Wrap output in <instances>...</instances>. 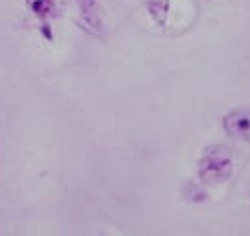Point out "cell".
Listing matches in <instances>:
<instances>
[{
  "label": "cell",
  "mask_w": 250,
  "mask_h": 236,
  "mask_svg": "<svg viewBox=\"0 0 250 236\" xmlns=\"http://www.w3.org/2000/svg\"><path fill=\"white\" fill-rule=\"evenodd\" d=\"M167 10H169V0H149V12L159 23H165Z\"/></svg>",
  "instance_id": "obj_3"
},
{
  "label": "cell",
  "mask_w": 250,
  "mask_h": 236,
  "mask_svg": "<svg viewBox=\"0 0 250 236\" xmlns=\"http://www.w3.org/2000/svg\"><path fill=\"white\" fill-rule=\"evenodd\" d=\"M223 128L231 138L250 141V107H241L227 113L223 118Z\"/></svg>",
  "instance_id": "obj_2"
},
{
  "label": "cell",
  "mask_w": 250,
  "mask_h": 236,
  "mask_svg": "<svg viewBox=\"0 0 250 236\" xmlns=\"http://www.w3.org/2000/svg\"><path fill=\"white\" fill-rule=\"evenodd\" d=\"M233 175V157L223 145H209L200 157L198 177L206 184H221Z\"/></svg>",
  "instance_id": "obj_1"
}]
</instances>
